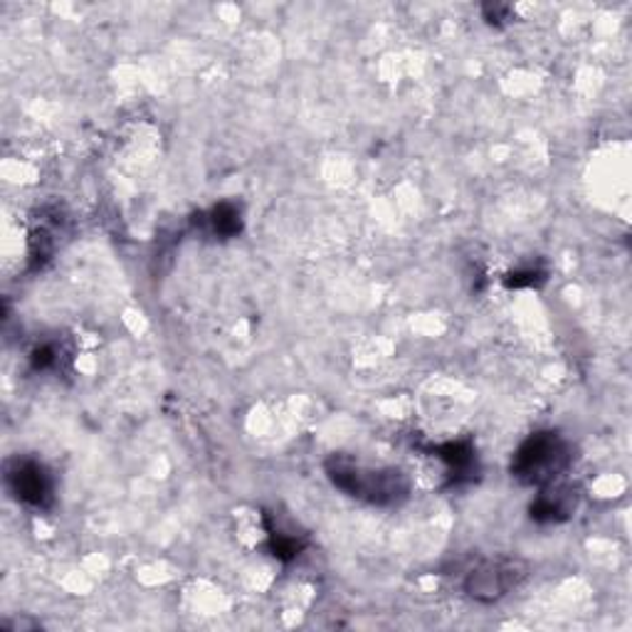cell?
<instances>
[{"label": "cell", "mask_w": 632, "mask_h": 632, "mask_svg": "<svg viewBox=\"0 0 632 632\" xmlns=\"http://www.w3.org/2000/svg\"><path fill=\"white\" fill-rule=\"evenodd\" d=\"M573 445L556 430L526 438L512 457V477L526 487H549L573 467Z\"/></svg>", "instance_id": "2"}, {"label": "cell", "mask_w": 632, "mask_h": 632, "mask_svg": "<svg viewBox=\"0 0 632 632\" xmlns=\"http://www.w3.org/2000/svg\"><path fill=\"white\" fill-rule=\"evenodd\" d=\"M430 452H433V457L445 462L450 487H460V484L477 480L480 462H477V452H474L472 442L467 440L445 442V445L430 447Z\"/></svg>", "instance_id": "6"}, {"label": "cell", "mask_w": 632, "mask_h": 632, "mask_svg": "<svg viewBox=\"0 0 632 632\" xmlns=\"http://www.w3.org/2000/svg\"><path fill=\"white\" fill-rule=\"evenodd\" d=\"M526 578V566L519 558H489L474 566L465 578V593L477 603H497Z\"/></svg>", "instance_id": "4"}, {"label": "cell", "mask_w": 632, "mask_h": 632, "mask_svg": "<svg viewBox=\"0 0 632 632\" xmlns=\"http://www.w3.org/2000/svg\"><path fill=\"white\" fill-rule=\"evenodd\" d=\"M546 282V270H536V267H524L516 270L512 275L504 277V284L514 289H524V287H539V284Z\"/></svg>", "instance_id": "9"}, {"label": "cell", "mask_w": 632, "mask_h": 632, "mask_svg": "<svg viewBox=\"0 0 632 632\" xmlns=\"http://www.w3.org/2000/svg\"><path fill=\"white\" fill-rule=\"evenodd\" d=\"M578 489L573 484L554 482L549 487H541L539 497L531 502L529 514L534 522L539 524H558L571 519L573 512L578 509Z\"/></svg>", "instance_id": "5"}, {"label": "cell", "mask_w": 632, "mask_h": 632, "mask_svg": "<svg viewBox=\"0 0 632 632\" xmlns=\"http://www.w3.org/2000/svg\"><path fill=\"white\" fill-rule=\"evenodd\" d=\"M326 477L336 489L373 507H398L410 497V480L396 467H366L351 457L334 455L326 460Z\"/></svg>", "instance_id": "1"}, {"label": "cell", "mask_w": 632, "mask_h": 632, "mask_svg": "<svg viewBox=\"0 0 632 632\" xmlns=\"http://www.w3.org/2000/svg\"><path fill=\"white\" fill-rule=\"evenodd\" d=\"M200 218H203L208 233L220 240L238 238L242 233V225H245L240 206L230 203V200H223V203L213 206L206 215H200Z\"/></svg>", "instance_id": "7"}, {"label": "cell", "mask_w": 632, "mask_h": 632, "mask_svg": "<svg viewBox=\"0 0 632 632\" xmlns=\"http://www.w3.org/2000/svg\"><path fill=\"white\" fill-rule=\"evenodd\" d=\"M6 487L30 509L48 512L55 504L52 472L35 457H13L6 462Z\"/></svg>", "instance_id": "3"}, {"label": "cell", "mask_w": 632, "mask_h": 632, "mask_svg": "<svg viewBox=\"0 0 632 632\" xmlns=\"http://www.w3.org/2000/svg\"><path fill=\"white\" fill-rule=\"evenodd\" d=\"M509 10H512L509 6L494 3V6H484L482 13H484V20H489V23H502V20L509 18Z\"/></svg>", "instance_id": "10"}, {"label": "cell", "mask_w": 632, "mask_h": 632, "mask_svg": "<svg viewBox=\"0 0 632 632\" xmlns=\"http://www.w3.org/2000/svg\"><path fill=\"white\" fill-rule=\"evenodd\" d=\"M307 544V536L297 531H284L280 526H270V551L280 561H292Z\"/></svg>", "instance_id": "8"}]
</instances>
